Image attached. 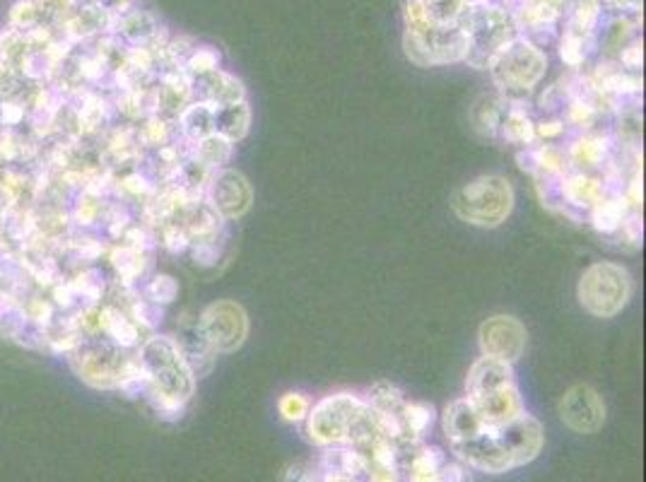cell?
<instances>
[{"label":"cell","mask_w":646,"mask_h":482,"mask_svg":"<svg viewBox=\"0 0 646 482\" xmlns=\"http://www.w3.org/2000/svg\"><path fill=\"white\" fill-rule=\"evenodd\" d=\"M367 401L355 393H333L321 398L307 415V434L316 446H340L350 442V427Z\"/></svg>","instance_id":"obj_6"},{"label":"cell","mask_w":646,"mask_h":482,"mask_svg":"<svg viewBox=\"0 0 646 482\" xmlns=\"http://www.w3.org/2000/svg\"><path fill=\"white\" fill-rule=\"evenodd\" d=\"M37 15H39V8L32 3V0H20V3H17L13 8V20L22 27L34 25Z\"/></svg>","instance_id":"obj_35"},{"label":"cell","mask_w":646,"mask_h":482,"mask_svg":"<svg viewBox=\"0 0 646 482\" xmlns=\"http://www.w3.org/2000/svg\"><path fill=\"white\" fill-rule=\"evenodd\" d=\"M492 437L499 444V449L504 451L512 463V468L526 466V463L536 461L540 449L545 444L543 425L533 415H519L516 420L507 422L502 427H490Z\"/></svg>","instance_id":"obj_8"},{"label":"cell","mask_w":646,"mask_h":482,"mask_svg":"<svg viewBox=\"0 0 646 482\" xmlns=\"http://www.w3.org/2000/svg\"><path fill=\"white\" fill-rule=\"evenodd\" d=\"M473 403V408L478 410L480 420H483L485 427H502L507 422L516 420L519 415H524V401H521V393L516 389V384H504L499 389L485 393V396L468 398Z\"/></svg>","instance_id":"obj_12"},{"label":"cell","mask_w":646,"mask_h":482,"mask_svg":"<svg viewBox=\"0 0 646 482\" xmlns=\"http://www.w3.org/2000/svg\"><path fill=\"white\" fill-rule=\"evenodd\" d=\"M468 466H463L461 461H454L449 463L446 461L442 470H439V482H468L471 480V475H468Z\"/></svg>","instance_id":"obj_33"},{"label":"cell","mask_w":646,"mask_h":482,"mask_svg":"<svg viewBox=\"0 0 646 482\" xmlns=\"http://www.w3.org/2000/svg\"><path fill=\"white\" fill-rule=\"evenodd\" d=\"M606 3L615 10H637L639 8V0H606Z\"/></svg>","instance_id":"obj_39"},{"label":"cell","mask_w":646,"mask_h":482,"mask_svg":"<svg viewBox=\"0 0 646 482\" xmlns=\"http://www.w3.org/2000/svg\"><path fill=\"white\" fill-rule=\"evenodd\" d=\"M143 362L152 384V396L160 398L157 408L176 417L184 410V403L193 396V386H196L184 352L174 340L155 338L145 345Z\"/></svg>","instance_id":"obj_2"},{"label":"cell","mask_w":646,"mask_h":482,"mask_svg":"<svg viewBox=\"0 0 646 482\" xmlns=\"http://www.w3.org/2000/svg\"><path fill=\"white\" fill-rule=\"evenodd\" d=\"M198 328L215 352H234L249 338V316L242 304L222 299L203 311Z\"/></svg>","instance_id":"obj_7"},{"label":"cell","mask_w":646,"mask_h":482,"mask_svg":"<svg viewBox=\"0 0 646 482\" xmlns=\"http://www.w3.org/2000/svg\"><path fill=\"white\" fill-rule=\"evenodd\" d=\"M512 381H514L512 364L492 360V357L483 355L478 362L473 364L471 372H468L466 398L485 396V393L495 391L504 384H512Z\"/></svg>","instance_id":"obj_15"},{"label":"cell","mask_w":646,"mask_h":482,"mask_svg":"<svg viewBox=\"0 0 646 482\" xmlns=\"http://www.w3.org/2000/svg\"><path fill=\"white\" fill-rule=\"evenodd\" d=\"M451 210L475 227H499L514 210V188L499 174L478 176L454 193Z\"/></svg>","instance_id":"obj_3"},{"label":"cell","mask_w":646,"mask_h":482,"mask_svg":"<svg viewBox=\"0 0 646 482\" xmlns=\"http://www.w3.org/2000/svg\"><path fill=\"white\" fill-rule=\"evenodd\" d=\"M398 420L403 429V437L398 442L420 444L427 429L434 425V408L427 403H403V408L398 410Z\"/></svg>","instance_id":"obj_20"},{"label":"cell","mask_w":646,"mask_h":482,"mask_svg":"<svg viewBox=\"0 0 646 482\" xmlns=\"http://www.w3.org/2000/svg\"><path fill=\"white\" fill-rule=\"evenodd\" d=\"M217 66H220V51H215L213 46H196L184 63V68L189 70V75H193V78L213 73Z\"/></svg>","instance_id":"obj_31"},{"label":"cell","mask_w":646,"mask_h":482,"mask_svg":"<svg viewBox=\"0 0 646 482\" xmlns=\"http://www.w3.org/2000/svg\"><path fill=\"white\" fill-rule=\"evenodd\" d=\"M456 25L468 37V49L463 61L478 70L490 68L492 61L521 37L514 17L504 8H499L497 3L466 5Z\"/></svg>","instance_id":"obj_1"},{"label":"cell","mask_w":646,"mask_h":482,"mask_svg":"<svg viewBox=\"0 0 646 482\" xmlns=\"http://www.w3.org/2000/svg\"><path fill=\"white\" fill-rule=\"evenodd\" d=\"M608 150L610 145L603 135H581L569 145V160L586 169L601 167L608 160Z\"/></svg>","instance_id":"obj_23"},{"label":"cell","mask_w":646,"mask_h":482,"mask_svg":"<svg viewBox=\"0 0 646 482\" xmlns=\"http://www.w3.org/2000/svg\"><path fill=\"white\" fill-rule=\"evenodd\" d=\"M480 350L492 360L514 364L526 350V328L514 316H492L480 326Z\"/></svg>","instance_id":"obj_10"},{"label":"cell","mask_w":646,"mask_h":482,"mask_svg":"<svg viewBox=\"0 0 646 482\" xmlns=\"http://www.w3.org/2000/svg\"><path fill=\"white\" fill-rule=\"evenodd\" d=\"M634 282L618 263H593L579 280V302L596 319H613L630 304Z\"/></svg>","instance_id":"obj_4"},{"label":"cell","mask_w":646,"mask_h":482,"mask_svg":"<svg viewBox=\"0 0 646 482\" xmlns=\"http://www.w3.org/2000/svg\"><path fill=\"white\" fill-rule=\"evenodd\" d=\"M181 126H184L186 138H191L193 143L203 140L205 135L215 133L213 131V107H208V104H203V102L189 104V107L181 111Z\"/></svg>","instance_id":"obj_25"},{"label":"cell","mask_w":646,"mask_h":482,"mask_svg":"<svg viewBox=\"0 0 646 482\" xmlns=\"http://www.w3.org/2000/svg\"><path fill=\"white\" fill-rule=\"evenodd\" d=\"M565 133V121H540L536 123V138H545V140H555Z\"/></svg>","instance_id":"obj_37"},{"label":"cell","mask_w":646,"mask_h":482,"mask_svg":"<svg viewBox=\"0 0 646 482\" xmlns=\"http://www.w3.org/2000/svg\"><path fill=\"white\" fill-rule=\"evenodd\" d=\"M205 193H208L210 208L222 220H239L249 213L251 201H254V191H251L246 176L234 172V169H215L205 184Z\"/></svg>","instance_id":"obj_9"},{"label":"cell","mask_w":646,"mask_h":482,"mask_svg":"<svg viewBox=\"0 0 646 482\" xmlns=\"http://www.w3.org/2000/svg\"><path fill=\"white\" fill-rule=\"evenodd\" d=\"M533 164L531 169H540L545 176L548 174H565L567 169V155L555 145H540L531 152Z\"/></svg>","instance_id":"obj_28"},{"label":"cell","mask_w":646,"mask_h":482,"mask_svg":"<svg viewBox=\"0 0 646 482\" xmlns=\"http://www.w3.org/2000/svg\"><path fill=\"white\" fill-rule=\"evenodd\" d=\"M278 410H280V417H283L285 422H292V425H297V422L307 420V415L311 410V403H309V398L304 396V393L287 391V393H283V396H280Z\"/></svg>","instance_id":"obj_30"},{"label":"cell","mask_w":646,"mask_h":482,"mask_svg":"<svg viewBox=\"0 0 646 482\" xmlns=\"http://www.w3.org/2000/svg\"><path fill=\"white\" fill-rule=\"evenodd\" d=\"M562 198H567L569 205H577V208H593L603 196H606V188H603V181L593 179V176L586 174H572L565 176L560 184Z\"/></svg>","instance_id":"obj_19"},{"label":"cell","mask_w":646,"mask_h":482,"mask_svg":"<svg viewBox=\"0 0 646 482\" xmlns=\"http://www.w3.org/2000/svg\"><path fill=\"white\" fill-rule=\"evenodd\" d=\"M319 473H336L362 480L364 475H367V461H364L360 451L350 444L326 446V451H323L319 461Z\"/></svg>","instance_id":"obj_16"},{"label":"cell","mask_w":646,"mask_h":482,"mask_svg":"<svg viewBox=\"0 0 646 482\" xmlns=\"http://www.w3.org/2000/svg\"><path fill=\"white\" fill-rule=\"evenodd\" d=\"M620 63L630 70L642 68V44H639V39L630 41V44L620 51Z\"/></svg>","instance_id":"obj_36"},{"label":"cell","mask_w":646,"mask_h":482,"mask_svg":"<svg viewBox=\"0 0 646 482\" xmlns=\"http://www.w3.org/2000/svg\"><path fill=\"white\" fill-rule=\"evenodd\" d=\"M507 111H504V119L499 123V131L507 143L514 145H531L536 140V123L528 119V114L521 109V102L507 104Z\"/></svg>","instance_id":"obj_21"},{"label":"cell","mask_w":646,"mask_h":482,"mask_svg":"<svg viewBox=\"0 0 646 482\" xmlns=\"http://www.w3.org/2000/svg\"><path fill=\"white\" fill-rule=\"evenodd\" d=\"M504 102L502 99H483V102L478 104V109H475L473 119H475V126L483 128L490 135H495L499 131V123L504 119Z\"/></svg>","instance_id":"obj_29"},{"label":"cell","mask_w":646,"mask_h":482,"mask_svg":"<svg viewBox=\"0 0 646 482\" xmlns=\"http://www.w3.org/2000/svg\"><path fill=\"white\" fill-rule=\"evenodd\" d=\"M319 482H362V480L348 478V475H336V473H319Z\"/></svg>","instance_id":"obj_40"},{"label":"cell","mask_w":646,"mask_h":482,"mask_svg":"<svg viewBox=\"0 0 646 482\" xmlns=\"http://www.w3.org/2000/svg\"><path fill=\"white\" fill-rule=\"evenodd\" d=\"M232 150H234V143H229L227 138H222V135L217 133L205 135L203 140H198L196 143V157L205 164V167L213 169V172L215 169H225L229 157H232Z\"/></svg>","instance_id":"obj_24"},{"label":"cell","mask_w":646,"mask_h":482,"mask_svg":"<svg viewBox=\"0 0 646 482\" xmlns=\"http://www.w3.org/2000/svg\"><path fill=\"white\" fill-rule=\"evenodd\" d=\"M545 68H548V56L524 37L507 46L490 66L492 80L499 90L507 94V102L533 92V87L543 80Z\"/></svg>","instance_id":"obj_5"},{"label":"cell","mask_w":646,"mask_h":482,"mask_svg":"<svg viewBox=\"0 0 646 482\" xmlns=\"http://www.w3.org/2000/svg\"><path fill=\"white\" fill-rule=\"evenodd\" d=\"M627 213H630V203H627L625 198L603 196L601 201L591 208V225L596 227L601 234H615V232H620Z\"/></svg>","instance_id":"obj_22"},{"label":"cell","mask_w":646,"mask_h":482,"mask_svg":"<svg viewBox=\"0 0 646 482\" xmlns=\"http://www.w3.org/2000/svg\"><path fill=\"white\" fill-rule=\"evenodd\" d=\"M591 46H593V37H584V34H577L572 32V29H567L560 39L562 63L569 68H581L586 63L589 51H593Z\"/></svg>","instance_id":"obj_26"},{"label":"cell","mask_w":646,"mask_h":482,"mask_svg":"<svg viewBox=\"0 0 646 482\" xmlns=\"http://www.w3.org/2000/svg\"><path fill=\"white\" fill-rule=\"evenodd\" d=\"M598 109L589 102V97H572L567 109L569 123H574L577 128H591V123L596 121Z\"/></svg>","instance_id":"obj_32"},{"label":"cell","mask_w":646,"mask_h":482,"mask_svg":"<svg viewBox=\"0 0 646 482\" xmlns=\"http://www.w3.org/2000/svg\"><path fill=\"white\" fill-rule=\"evenodd\" d=\"M442 425L449 444L468 442V439H475L485 429L478 410L473 408V403L468 398H458V401L446 405Z\"/></svg>","instance_id":"obj_14"},{"label":"cell","mask_w":646,"mask_h":482,"mask_svg":"<svg viewBox=\"0 0 646 482\" xmlns=\"http://www.w3.org/2000/svg\"><path fill=\"white\" fill-rule=\"evenodd\" d=\"M562 422L577 434H593L606 422V403L589 384L572 386L560 401Z\"/></svg>","instance_id":"obj_11"},{"label":"cell","mask_w":646,"mask_h":482,"mask_svg":"<svg viewBox=\"0 0 646 482\" xmlns=\"http://www.w3.org/2000/svg\"><path fill=\"white\" fill-rule=\"evenodd\" d=\"M150 292L155 295L157 302L169 304L174 299V295H176V282L169 278V275H160V278L152 282Z\"/></svg>","instance_id":"obj_34"},{"label":"cell","mask_w":646,"mask_h":482,"mask_svg":"<svg viewBox=\"0 0 646 482\" xmlns=\"http://www.w3.org/2000/svg\"><path fill=\"white\" fill-rule=\"evenodd\" d=\"M193 85L201 92V102L208 107H227V104L246 102V90L242 80H237L234 75L225 73V70H213V73L201 75L198 82L193 80Z\"/></svg>","instance_id":"obj_13"},{"label":"cell","mask_w":646,"mask_h":482,"mask_svg":"<svg viewBox=\"0 0 646 482\" xmlns=\"http://www.w3.org/2000/svg\"><path fill=\"white\" fill-rule=\"evenodd\" d=\"M251 126V109L246 102L227 104V107L213 109V131L229 143H239L246 138Z\"/></svg>","instance_id":"obj_17"},{"label":"cell","mask_w":646,"mask_h":482,"mask_svg":"<svg viewBox=\"0 0 646 482\" xmlns=\"http://www.w3.org/2000/svg\"><path fill=\"white\" fill-rule=\"evenodd\" d=\"M364 401H367L369 408L379 410V413L398 415V410L403 408L405 398L401 389H396V386L389 384V381H379V384H374L372 389H369V396L364 398Z\"/></svg>","instance_id":"obj_27"},{"label":"cell","mask_w":646,"mask_h":482,"mask_svg":"<svg viewBox=\"0 0 646 482\" xmlns=\"http://www.w3.org/2000/svg\"><path fill=\"white\" fill-rule=\"evenodd\" d=\"M119 32L128 41L140 46H157L160 41V22L152 17L148 10H126L119 20Z\"/></svg>","instance_id":"obj_18"},{"label":"cell","mask_w":646,"mask_h":482,"mask_svg":"<svg viewBox=\"0 0 646 482\" xmlns=\"http://www.w3.org/2000/svg\"><path fill=\"white\" fill-rule=\"evenodd\" d=\"M285 482H319V473L309 466H292L287 470Z\"/></svg>","instance_id":"obj_38"}]
</instances>
